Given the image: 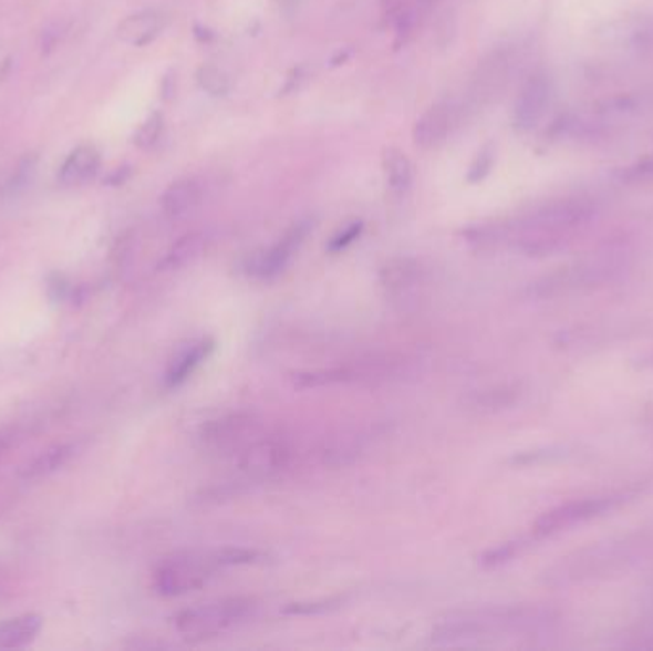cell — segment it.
<instances>
[{"label":"cell","instance_id":"obj_9","mask_svg":"<svg viewBox=\"0 0 653 651\" xmlns=\"http://www.w3.org/2000/svg\"><path fill=\"white\" fill-rule=\"evenodd\" d=\"M239 468L257 478L273 476L292 463V447L283 437L262 436L237 455Z\"/></svg>","mask_w":653,"mask_h":651},{"label":"cell","instance_id":"obj_32","mask_svg":"<svg viewBox=\"0 0 653 651\" xmlns=\"http://www.w3.org/2000/svg\"><path fill=\"white\" fill-rule=\"evenodd\" d=\"M273 2L278 4V8L281 10V12H287V14L292 12L294 8L299 7V0H273Z\"/></svg>","mask_w":653,"mask_h":651},{"label":"cell","instance_id":"obj_21","mask_svg":"<svg viewBox=\"0 0 653 651\" xmlns=\"http://www.w3.org/2000/svg\"><path fill=\"white\" fill-rule=\"evenodd\" d=\"M197 83L203 91L209 92L210 96H226L230 92L231 84L228 75L215 65H203L197 71Z\"/></svg>","mask_w":653,"mask_h":651},{"label":"cell","instance_id":"obj_20","mask_svg":"<svg viewBox=\"0 0 653 651\" xmlns=\"http://www.w3.org/2000/svg\"><path fill=\"white\" fill-rule=\"evenodd\" d=\"M383 165L392 194H407L411 184H413V165H411V161L407 159V155L400 152V149L390 147V149L384 152Z\"/></svg>","mask_w":653,"mask_h":651},{"label":"cell","instance_id":"obj_28","mask_svg":"<svg viewBox=\"0 0 653 651\" xmlns=\"http://www.w3.org/2000/svg\"><path fill=\"white\" fill-rule=\"evenodd\" d=\"M362 223L350 224L348 228L342 229V231H339V234L331 239V242H329V250H331V252H341V250L350 247L357 237L362 236Z\"/></svg>","mask_w":653,"mask_h":651},{"label":"cell","instance_id":"obj_34","mask_svg":"<svg viewBox=\"0 0 653 651\" xmlns=\"http://www.w3.org/2000/svg\"><path fill=\"white\" fill-rule=\"evenodd\" d=\"M428 2H432V0H428Z\"/></svg>","mask_w":653,"mask_h":651},{"label":"cell","instance_id":"obj_33","mask_svg":"<svg viewBox=\"0 0 653 651\" xmlns=\"http://www.w3.org/2000/svg\"><path fill=\"white\" fill-rule=\"evenodd\" d=\"M642 421L646 424L647 428L652 430L653 432V405L652 407H647L646 413L642 416Z\"/></svg>","mask_w":653,"mask_h":651},{"label":"cell","instance_id":"obj_7","mask_svg":"<svg viewBox=\"0 0 653 651\" xmlns=\"http://www.w3.org/2000/svg\"><path fill=\"white\" fill-rule=\"evenodd\" d=\"M508 73H510V58L507 52L499 50L489 54L474 73L473 83L468 89L466 110L481 112L487 105L494 104L507 86Z\"/></svg>","mask_w":653,"mask_h":651},{"label":"cell","instance_id":"obj_1","mask_svg":"<svg viewBox=\"0 0 653 651\" xmlns=\"http://www.w3.org/2000/svg\"><path fill=\"white\" fill-rule=\"evenodd\" d=\"M597 213L584 199H563L539 208L536 215L516 226V242L531 257L550 255L570 241L576 229L583 228Z\"/></svg>","mask_w":653,"mask_h":651},{"label":"cell","instance_id":"obj_29","mask_svg":"<svg viewBox=\"0 0 653 651\" xmlns=\"http://www.w3.org/2000/svg\"><path fill=\"white\" fill-rule=\"evenodd\" d=\"M35 157H25V159L21 161L20 167H18L14 176H12V182H10V189L12 192H20L23 187H28L31 178L35 176Z\"/></svg>","mask_w":653,"mask_h":651},{"label":"cell","instance_id":"obj_5","mask_svg":"<svg viewBox=\"0 0 653 651\" xmlns=\"http://www.w3.org/2000/svg\"><path fill=\"white\" fill-rule=\"evenodd\" d=\"M626 500L625 493L621 495H604V497H589V499L570 500L566 505L557 506L549 513L542 514L533 526L537 539L552 537V535L568 531L571 527L594 520L604 514L612 513Z\"/></svg>","mask_w":653,"mask_h":651},{"label":"cell","instance_id":"obj_22","mask_svg":"<svg viewBox=\"0 0 653 651\" xmlns=\"http://www.w3.org/2000/svg\"><path fill=\"white\" fill-rule=\"evenodd\" d=\"M160 132H163V115L160 113H152L146 118V123L139 126L136 134H134V144L139 149H149V147H154L159 142Z\"/></svg>","mask_w":653,"mask_h":651},{"label":"cell","instance_id":"obj_27","mask_svg":"<svg viewBox=\"0 0 653 651\" xmlns=\"http://www.w3.org/2000/svg\"><path fill=\"white\" fill-rule=\"evenodd\" d=\"M215 560L218 566H239V564H252L260 558L255 550H245V548H224L216 552Z\"/></svg>","mask_w":653,"mask_h":651},{"label":"cell","instance_id":"obj_25","mask_svg":"<svg viewBox=\"0 0 653 651\" xmlns=\"http://www.w3.org/2000/svg\"><path fill=\"white\" fill-rule=\"evenodd\" d=\"M494 155L495 153L491 147H484V149L476 155V159L473 161L470 168H468L466 180L470 182V184H478V182L484 180L487 174L491 173V167H494Z\"/></svg>","mask_w":653,"mask_h":651},{"label":"cell","instance_id":"obj_30","mask_svg":"<svg viewBox=\"0 0 653 651\" xmlns=\"http://www.w3.org/2000/svg\"><path fill=\"white\" fill-rule=\"evenodd\" d=\"M621 180L631 182V184L653 180V159L640 161L634 167L625 168L621 173Z\"/></svg>","mask_w":653,"mask_h":651},{"label":"cell","instance_id":"obj_15","mask_svg":"<svg viewBox=\"0 0 653 651\" xmlns=\"http://www.w3.org/2000/svg\"><path fill=\"white\" fill-rule=\"evenodd\" d=\"M203 189L199 182L194 178H184V180L174 182L160 195V208L168 218H180L197 208L201 203Z\"/></svg>","mask_w":653,"mask_h":651},{"label":"cell","instance_id":"obj_13","mask_svg":"<svg viewBox=\"0 0 653 651\" xmlns=\"http://www.w3.org/2000/svg\"><path fill=\"white\" fill-rule=\"evenodd\" d=\"M100 167H102L100 152L91 144H83V146L75 147L68 155V159L63 161L60 173H58V182L63 187L84 186L96 178Z\"/></svg>","mask_w":653,"mask_h":651},{"label":"cell","instance_id":"obj_8","mask_svg":"<svg viewBox=\"0 0 653 651\" xmlns=\"http://www.w3.org/2000/svg\"><path fill=\"white\" fill-rule=\"evenodd\" d=\"M308 229L310 226L307 223L297 224L273 247L257 250L255 255H250L249 260L245 264V270L250 278L262 279V281L278 278L279 273L289 266L302 241L307 239Z\"/></svg>","mask_w":653,"mask_h":651},{"label":"cell","instance_id":"obj_10","mask_svg":"<svg viewBox=\"0 0 653 651\" xmlns=\"http://www.w3.org/2000/svg\"><path fill=\"white\" fill-rule=\"evenodd\" d=\"M460 117H463V110L453 104L452 100H439L436 104H432L418 117L415 131H413L415 146L421 147L424 152H432V149L444 146L453 131L459 125Z\"/></svg>","mask_w":653,"mask_h":651},{"label":"cell","instance_id":"obj_6","mask_svg":"<svg viewBox=\"0 0 653 651\" xmlns=\"http://www.w3.org/2000/svg\"><path fill=\"white\" fill-rule=\"evenodd\" d=\"M618 268L619 264L613 258L612 260L597 258V260L579 262L570 268L554 271L550 276H545L537 283L531 285V297H558V294H566V292L584 289V287H594V285L604 283L608 279H612Z\"/></svg>","mask_w":653,"mask_h":651},{"label":"cell","instance_id":"obj_16","mask_svg":"<svg viewBox=\"0 0 653 651\" xmlns=\"http://www.w3.org/2000/svg\"><path fill=\"white\" fill-rule=\"evenodd\" d=\"M213 350H215L213 340H201V342H195L186 350H182L180 354L176 355L168 365L167 373H165V386L167 389L182 386L194 374L195 369L209 358Z\"/></svg>","mask_w":653,"mask_h":651},{"label":"cell","instance_id":"obj_14","mask_svg":"<svg viewBox=\"0 0 653 651\" xmlns=\"http://www.w3.org/2000/svg\"><path fill=\"white\" fill-rule=\"evenodd\" d=\"M75 451H77V445L71 444V442L50 445L46 450H42L37 457L31 458L28 465L21 466L20 478L28 479V482L49 478L70 463Z\"/></svg>","mask_w":653,"mask_h":651},{"label":"cell","instance_id":"obj_26","mask_svg":"<svg viewBox=\"0 0 653 651\" xmlns=\"http://www.w3.org/2000/svg\"><path fill=\"white\" fill-rule=\"evenodd\" d=\"M520 548L521 542H507V545L491 548L489 552L481 556V566H486V568H497L500 564H507L508 560H512V558L520 552Z\"/></svg>","mask_w":653,"mask_h":651},{"label":"cell","instance_id":"obj_12","mask_svg":"<svg viewBox=\"0 0 653 651\" xmlns=\"http://www.w3.org/2000/svg\"><path fill=\"white\" fill-rule=\"evenodd\" d=\"M165 25H167V18L159 10H139L126 16L125 20L118 23L117 37L125 44L139 49L154 42Z\"/></svg>","mask_w":653,"mask_h":651},{"label":"cell","instance_id":"obj_18","mask_svg":"<svg viewBox=\"0 0 653 651\" xmlns=\"http://www.w3.org/2000/svg\"><path fill=\"white\" fill-rule=\"evenodd\" d=\"M421 276L423 270L417 260L396 258V260H390L381 270V283L392 294H404L421 281Z\"/></svg>","mask_w":653,"mask_h":651},{"label":"cell","instance_id":"obj_24","mask_svg":"<svg viewBox=\"0 0 653 651\" xmlns=\"http://www.w3.org/2000/svg\"><path fill=\"white\" fill-rule=\"evenodd\" d=\"M339 603H341V598L320 600V602L289 603L283 608V613H287V616H315V613H325V611L339 608Z\"/></svg>","mask_w":653,"mask_h":651},{"label":"cell","instance_id":"obj_11","mask_svg":"<svg viewBox=\"0 0 653 651\" xmlns=\"http://www.w3.org/2000/svg\"><path fill=\"white\" fill-rule=\"evenodd\" d=\"M549 100V76L545 75V73H536V75L529 76L526 84L521 86L520 94L516 97L515 115H512L516 131H533L539 125L545 112H547Z\"/></svg>","mask_w":653,"mask_h":651},{"label":"cell","instance_id":"obj_2","mask_svg":"<svg viewBox=\"0 0 653 651\" xmlns=\"http://www.w3.org/2000/svg\"><path fill=\"white\" fill-rule=\"evenodd\" d=\"M250 598H224L218 602L203 603L176 616V629L188 638H213L241 623L252 613Z\"/></svg>","mask_w":653,"mask_h":651},{"label":"cell","instance_id":"obj_19","mask_svg":"<svg viewBox=\"0 0 653 651\" xmlns=\"http://www.w3.org/2000/svg\"><path fill=\"white\" fill-rule=\"evenodd\" d=\"M203 249H205V236L203 234H188V236L180 237L178 241L174 242L170 250H168L165 258L160 260L159 268L163 271L180 270L186 268L188 264L194 262L201 257Z\"/></svg>","mask_w":653,"mask_h":651},{"label":"cell","instance_id":"obj_3","mask_svg":"<svg viewBox=\"0 0 653 651\" xmlns=\"http://www.w3.org/2000/svg\"><path fill=\"white\" fill-rule=\"evenodd\" d=\"M262 436L265 424L257 415L250 413L220 416L201 428V442L205 447L222 457L236 458Z\"/></svg>","mask_w":653,"mask_h":651},{"label":"cell","instance_id":"obj_17","mask_svg":"<svg viewBox=\"0 0 653 651\" xmlns=\"http://www.w3.org/2000/svg\"><path fill=\"white\" fill-rule=\"evenodd\" d=\"M42 631V617L37 613L10 617L0 621V650H18L35 642Z\"/></svg>","mask_w":653,"mask_h":651},{"label":"cell","instance_id":"obj_23","mask_svg":"<svg viewBox=\"0 0 653 651\" xmlns=\"http://www.w3.org/2000/svg\"><path fill=\"white\" fill-rule=\"evenodd\" d=\"M77 285L71 283L70 279L62 276V273H52L46 279V292L52 302H73V294H75Z\"/></svg>","mask_w":653,"mask_h":651},{"label":"cell","instance_id":"obj_31","mask_svg":"<svg viewBox=\"0 0 653 651\" xmlns=\"http://www.w3.org/2000/svg\"><path fill=\"white\" fill-rule=\"evenodd\" d=\"M23 440V434L18 426H4L0 428V461L7 457L10 451L15 450Z\"/></svg>","mask_w":653,"mask_h":651},{"label":"cell","instance_id":"obj_4","mask_svg":"<svg viewBox=\"0 0 653 651\" xmlns=\"http://www.w3.org/2000/svg\"><path fill=\"white\" fill-rule=\"evenodd\" d=\"M218 568L215 556L178 555L160 561L154 571V589L165 598L201 589Z\"/></svg>","mask_w":653,"mask_h":651}]
</instances>
